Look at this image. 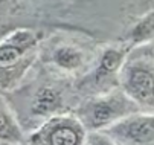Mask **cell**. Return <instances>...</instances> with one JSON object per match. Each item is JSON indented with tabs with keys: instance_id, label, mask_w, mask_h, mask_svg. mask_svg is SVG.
Masks as SVG:
<instances>
[{
	"instance_id": "cell-1",
	"label": "cell",
	"mask_w": 154,
	"mask_h": 145,
	"mask_svg": "<svg viewBox=\"0 0 154 145\" xmlns=\"http://www.w3.org/2000/svg\"><path fill=\"white\" fill-rule=\"evenodd\" d=\"M43 31L17 29L0 40V90H17L40 58Z\"/></svg>"
},
{
	"instance_id": "cell-2",
	"label": "cell",
	"mask_w": 154,
	"mask_h": 145,
	"mask_svg": "<svg viewBox=\"0 0 154 145\" xmlns=\"http://www.w3.org/2000/svg\"><path fill=\"white\" fill-rule=\"evenodd\" d=\"M73 3L81 6L82 0H0V40L20 29V20L28 22L29 29H34L31 22L70 26L66 17L75 9Z\"/></svg>"
},
{
	"instance_id": "cell-3",
	"label": "cell",
	"mask_w": 154,
	"mask_h": 145,
	"mask_svg": "<svg viewBox=\"0 0 154 145\" xmlns=\"http://www.w3.org/2000/svg\"><path fill=\"white\" fill-rule=\"evenodd\" d=\"M139 112V107L119 87L112 92L85 98L73 110L89 133L105 131Z\"/></svg>"
},
{
	"instance_id": "cell-4",
	"label": "cell",
	"mask_w": 154,
	"mask_h": 145,
	"mask_svg": "<svg viewBox=\"0 0 154 145\" xmlns=\"http://www.w3.org/2000/svg\"><path fill=\"white\" fill-rule=\"evenodd\" d=\"M40 58L54 75L64 79L73 78L76 82L93 70L99 55H96L90 46L76 40L58 38L41 51Z\"/></svg>"
},
{
	"instance_id": "cell-5",
	"label": "cell",
	"mask_w": 154,
	"mask_h": 145,
	"mask_svg": "<svg viewBox=\"0 0 154 145\" xmlns=\"http://www.w3.org/2000/svg\"><path fill=\"white\" fill-rule=\"evenodd\" d=\"M119 89L140 112L154 113V55L128 57L119 73Z\"/></svg>"
},
{
	"instance_id": "cell-6",
	"label": "cell",
	"mask_w": 154,
	"mask_h": 145,
	"mask_svg": "<svg viewBox=\"0 0 154 145\" xmlns=\"http://www.w3.org/2000/svg\"><path fill=\"white\" fill-rule=\"evenodd\" d=\"M87 137L89 131L70 112L45 121L28 134L25 145H85Z\"/></svg>"
},
{
	"instance_id": "cell-7",
	"label": "cell",
	"mask_w": 154,
	"mask_h": 145,
	"mask_svg": "<svg viewBox=\"0 0 154 145\" xmlns=\"http://www.w3.org/2000/svg\"><path fill=\"white\" fill-rule=\"evenodd\" d=\"M61 79L64 78L58 76L57 81H45L34 87L28 86L29 90V99L26 104L28 118L35 122V128L54 116L73 112L69 106L70 96H67L64 84H58V81Z\"/></svg>"
},
{
	"instance_id": "cell-8",
	"label": "cell",
	"mask_w": 154,
	"mask_h": 145,
	"mask_svg": "<svg viewBox=\"0 0 154 145\" xmlns=\"http://www.w3.org/2000/svg\"><path fill=\"white\" fill-rule=\"evenodd\" d=\"M105 133L118 145H154V113H134Z\"/></svg>"
},
{
	"instance_id": "cell-9",
	"label": "cell",
	"mask_w": 154,
	"mask_h": 145,
	"mask_svg": "<svg viewBox=\"0 0 154 145\" xmlns=\"http://www.w3.org/2000/svg\"><path fill=\"white\" fill-rule=\"evenodd\" d=\"M28 133L11 104L6 92L0 90V143L3 145H25Z\"/></svg>"
},
{
	"instance_id": "cell-10",
	"label": "cell",
	"mask_w": 154,
	"mask_h": 145,
	"mask_svg": "<svg viewBox=\"0 0 154 145\" xmlns=\"http://www.w3.org/2000/svg\"><path fill=\"white\" fill-rule=\"evenodd\" d=\"M149 41H154V9L145 14L134 26L130 29L127 43L131 48L146 45Z\"/></svg>"
},
{
	"instance_id": "cell-11",
	"label": "cell",
	"mask_w": 154,
	"mask_h": 145,
	"mask_svg": "<svg viewBox=\"0 0 154 145\" xmlns=\"http://www.w3.org/2000/svg\"><path fill=\"white\" fill-rule=\"evenodd\" d=\"M87 143H89V145H118L105 131L89 133V137H87Z\"/></svg>"
},
{
	"instance_id": "cell-12",
	"label": "cell",
	"mask_w": 154,
	"mask_h": 145,
	"mask_svg": "<svg viewBox=\"0 0 154 145\" xmlns=\"http://www.w3.org/2000/svg\"><path fill=\"white\" fill-rule=\"evenodd\" d=\"M85 145H89V143H85Z\"/></svg>"
},
{
	"instance_id": "cell-13",
	"label": "cell",
	"mask_w": 154,
	"mask_h": 145,
	"mask_svg": "<svg viewBox=\"0 0 154 145\" xmlns=\"http://www.w3.org/2000/svg\"><path fill=\"white\" fill-rule=\"evenodd\" d=\"M0 145H3V143H0Z\"/></svg>"
}]
</instances>
